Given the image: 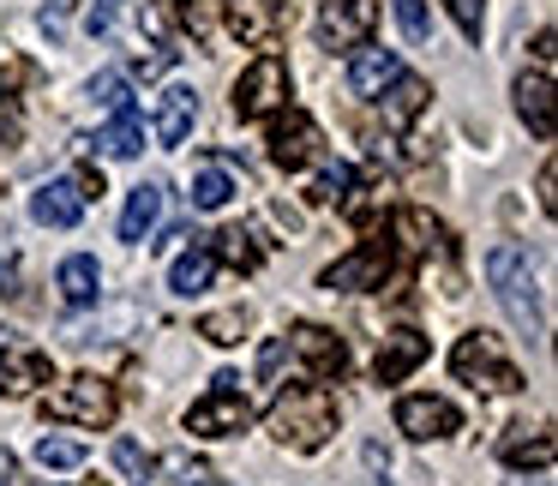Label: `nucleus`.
I'll return each mask as SVG.
<instances>
[{
  "label": "nucleus",
  "mask_w": 558,
  "mask_h": 486,
  "mask_svg": "<svg viewBox=\"0 0 558 486\" xmlns=\"http://www.w3.org/2000/svg\"><path fill=\"white\" fill-rule=\"evenodd\" d=\"M486 282H493L498 306H505V318L522 330L529 342L546 337V318H541V289H534V265L529 253H522L517 241H498L493 253H486Z\"/></svg>",
  "instance_id": "1"
},
{
  "label": "nucleus",
  "mask_w": 558,
  "mask_h": 486,
  "mask_svg": "<svg viewBox=\"0 0 558 486\" xmlns=\"http://www.w3.org/2000/svg\"><path fill=\"white\" fill-rule=\"evenodd\" d=\"M270 433L289 450H325L337 433V397L325 385H289L270 402Z\"/></svg>",
  "instance_id": "2"
},
{
  "label": "nucleus",
  "mask_w": 558,
  "mask_h": 486,
  "mask_svg": "<svg viewBox=\"0 0 558 486\" xmlns=\"http://www.w3.org/2000/svg\"><path fill=\"white\" fill-rule=\"evenodd\" d=\"M114 414H121V397H114V385L97 373H78V378H66V385H54L49 397H43V421L85 426V433L114 426Z\"/></svg>",
  "instance_id": "3"
},
{
  "label": "nucleus",
  "mask_w": 558,
  "mask_h": 486,
  "mask_svg": "<svg viewBox=\"0 0 558 486\" xmlns=\"http://www.w3.org/2000/svg\"><path fill=\"white\" fill-rule=\"evenodd\" d=\"M450 373H457L462 385H474V390H498V397L522 390L517 361L505 354V342H498L493 330H469V337H457V349H450Z\"/></svg>",
  "instance_id": "4"
},
{
  "label": "nucleus",
  "mask_w": 558,
  "mask_h": 486,
  "mask_svg": "<svg viewBox=\"0 0 558 486\" xmlns=\"http://www.w3.org/2000/svg\"><path fill=\"white\" fill-rule=\"evenodd\" d=\"M390 270H397V246H390L385 234H373V241H361L349 258H337V265L318 277V289H330V294H366V289H385Z\"/></svg>",
  "instance_id": "5"
},
{
  "label": "nucleus",
  "mask_w": 558,
  "mask_h": 486,
  "mask_svg": "<svg viewBox=\"0 0 558 486\" xmlns=\"http://www.w3.org/2000/svg\"><path fill=\"white\" fill-rule=\"evenodd\" d=\"M234 385H241L234 373H217V390L186 409V433H193V438H234V433H246V426H253V402H246Z\"/></svg>",
  "instance_id": "6"
},
{
  "label": "nucleus",
  "mask_w": 558,
  "mask_h": 486,
  "mask_svg": "<svg viewBox=\"0 0 558 486\" xmlns=\"http://www.w3.org/2000/svg\"><path fill=\"white\" fill-rule=\"evenodd\" d=\"M277 109H289V66L277 54H258L241 78H234V114L241 121H270Z\"/></svg>",
  "instance_id": "7"
},
{
  "label": "nucleus",
  "mask_w": 558,
  "mask_h": 486,
  "mask_svg": "<svg viewBox=\"0 0 558 486\" xmlns=\"http://www.w3.org/2000/svg\"><path fill=\"white\" fill-rule=\"evenodd\" d=\"M54 378L49 349L25 337V330H0V397H31Z\"/></svg>",
  "instance_id": "8"
},
{
  "label": "nucleus",
  "mask_w": 558,
  "mask_h": 486,
  "mask_svg": "<svg viewBox=\"0 0 558 486\" xmlns=\"http://www.w3.org/2000/svg\"><path fill=\"white\" fill-rule=\"evenodd\" d=\"M378 25V0H318V42L337 54H354Z\"/></svg>",
  "instance_id": "9"
},
{
  "label": "nucleus",
  "mask_w": 558,
  "mask_h": 486,
  "mask_svg": "<svg viewBox=\"0 0 558 486\" xmlns=\"http://www.w3.org/2000/svg\"><path fill=\"white\" fill-rule=\"evenodd\" d=\"M270 162L277 169H289V174H301V169H313L318 162V126H313V114L306 109H277V121H270Z\"/></svg>",
  "instance_id": "10"
},
{
  "label": "nucleus",
  "mask_w": 558,
  "mask_h": 486,
  "mask_svg": "<svg viewBox=\"0 0 558 486\" xmlns=\"http://www.w3.org/2000/svg\"><path fill=\"white\" fill-rule=\"evenodd\" d=\"M222 19L241 37V49H270L282 37V25H289V13L277 0H222Z\"/></svg>",
  "instance_id": "11"
},
{
  "label": "nucleus",
  "mask_w": 558,
  "mask_h": 486,
  "mask_svg": "<svg viewBox=\"0 0 558 486\" xmlns=\"http://www.w3.org/2000/svg\"><path fill=\"white\" fill-rule=\"evenodd\" d=\"M462 426V414L450 409L445 397H402L397 402V433H409L414 445H433V438H450Z\"/></svg>",
  "instance_id": "12"
},
{
  "label": "nucleus",
  "mask_w": 558,
  "mask_h": 486,
  "mask_svg": "<svg viewBox=\"0 0 558 486\" xmlns=\"http://www.w3.org/2000/svg\"><path fill=\"white\" fill-rule=\"evenodd\" d=\"M289 354H294V361H306V373H313V378H342V373H349V349H342L325 325H294L289 330Z\"/></svg>",
  "instance_id": "13"
},
{
  "label": "nucleus",
  "mask_w": 558,
  "mask_h": 486,
  "mask_svg": "<svg viewBox=\"0 0 558 486\" xmlns=\"http://www.w3.org/2000/svg\"><path fill=\"white\" fill-rule=\"evenodd\" d=\"M421 361H426V337H421V330H390V337L378 342V354H373V378H378V385H402Z\"/></svg>",
  "instance_id": "14"
},
{
  "label": "nucleus",
  "mask_w": 558,
  "mask_h": 486,
  "mask_svg": "<svg viewBox=\"0 0 558 486\" xmlns=\"http://www.w3.org/2000/svg\"><path fill=\"white\" fill-rule=\"evenodd\" d=\"M31 217L43 222V229H78V217H85V193H78V181H49L31 193Z\"/></svg>",
  "instance_id": "15"
},
{
  "label": "nucleus",
  "mask_w": 558,
  "mask_h": 486,
  "mask_svg": "<svg viewBox=\"0 0 558 486\" xmlns=\"http://www.w3.org/2000/svg\"><path fill=\"white\" fill-rule=\"evenodd\" d=\"M397 73H402L397 49H373V42H361V49L349 54V90H354V97H366V102H373Z\"/></svg>",
  "instance_id": "16"
},
{
  "label": "nucleus",
  "mask_w": 558,
  "mask_h": 486,
  "mask_svg": "<svg viewBox=\"0 0 558 486\" xmlns=\"http://www.w3.org/2000/svg\"><path fill=\"white\" fill-rule=\"evenodd\" d=\"M193 121H198V90H193V85H169V90H162V109H157V138H162L169 150L186 145Z\"/></svg>",
  "instance_id": "17"
},
{
  "label": "nucleus",
  "mask_w": 558,
  "mask_h": 486,
  "mask_svg": "<svg viewBox=\"0 0 558 486\" xmlns=\"http://www.w3.org/2000/svg\"><path fill=\"white\" fill-rule=\"evenodd\" d=\"M517 114L529 121V133L534 138H553V78L546 73H522L517 78Z\"/></svg>",
  "instance_id": "18"
},
{
  "label": "nucleus",
  "mask_w": 558,
  "mask_h": 486,
  "mask_svg": "<svg viewBox=\"0 0 558 486\" xmlns=\"http://www.w3.org/2000/svg\"><path fill=\"white\" fill-rule=\"evenodd\" d=\"M54 289H61V301H66V306H97V294H102V270H97V258H90V253L61 258V270H54Z\"/></svg>",
  "instance_id": "19"
},
{
  "label": "nucleus",
  "mask_w": 558,
  "mask_h": 486,
  "mask_svg": "<svg viewBox=\"0 0 558 486\" xmlns=\"http://www.w3.org/2000/svg\"><path fill=\"white\" fill-rule=\"evenodd\" d=\"M397 241L409 246V253H445L450 246V234H445V222L433 217V210H421V205H402L397 210Z\"/></svg>",
  "instance_id": "20"
},
{
  "label": "nucleus",
  "mask_w": 558,
  "mask_h": 486,
  "mask_svg": "<svg viewBox=\"0 0 558 486\" xmlns=\"http://www.w3.org/2000/svg\"><path fill=\"white\" fill-rule=\"evenodd\" d=\"M162 222V181H145L126 193V210H121V241H150V229Z\"/></svg>",
  "instance_id": "21"
},
{
  "label": "nucleus",
  "mask_w": 558,
  "mask_h": 486,
  "mask_svg": "<svg viewBox=\"0 0 558 486\" xmlns=\"http://www.w3.org/2000/svg\"><path fill=\"white\" fill-rule=\"evenodd\" d=\"M97 145H102V157L133 162L138 150H145V114H138V109H114V121L97 133Z\"/></svg>",
  "instance_id": "22"
},
{
  "label": "nucleus",
  "mask_w": 558,
  "mask_h": 486,
  "mask_svg": "<svg viewBox=\"0 0 558 486\" xmlns=\"http://www.w3.org/2000/svg\"><path fill=\"white\" fill-rule=\"evenodd\" d=\"M373 102H385V121H390V126H409L414 114L426 109V78H414V73H397V78H390V85L373 97Z\"/></svg>",
  "instance_id": "23"
},
{
  "label": "nucleus",
  "mask_w": 558,
  "mask_h": 486,
  "mask_svg": "<svg viewBox=\"0 0 558 486\" xmlns=\"http://www.w3.org/2000/svg\"><path fill=\"white\" fill-rule=\"evenodd\" d=\"M210 258H217V265H234V270H258L265 265V246H258L253 229H222L217 246H210Z\"/></svg>",
  "instance_id": "24"
},
{
  "label": "nucleus",
  "mask_w": 558,
  "mask_h": 486,
  "mask_svg": "<svg viewBox=\"0 0 558 486\" xmlns=\"http://www.w3.org/2000/svg\"><path fill=\"white\" fill-rule=\"evenodd\" d=\"M210 277H217V258H210V246H193V253H181V258L169 265V289H174V294L210 289Z\"/></svg>",
  "instance_id": "25"
},
{
  "label": "nucleus",
  "mask_w": 558,
  "mask_h": 486,
  "mask_svg": "<svg viewBox=\"0 0 558 486\" xmlns=\"http://www.w3.org/2000/svg\"><path fill=\"white\" fill-rule=\"evenodd\" d=\"M234 193H241V181H234L222 162H205V169L193 174V210H222Z\"/></svg>",
  "instance_id": "26"
},
{
  "label": "nucleus",
  "mask_w": 558,
  "mask_h": 486,
  "mask_svg": "<svg viewBox=\"0 0 558 486\" xmlns=\"http://www.w3.org/2000/svg\"><path fill=\"white\" fill-rule=\"evenodd\" d=\"M246 325H253V318H246V306H222V313H205V318H198V337L217 342V349H234V342L246 337Z\"/></svg>",
  "instance_id": "27"
},
{
  "label": "nucleus",
  "mask_w": 558,
  "mask_h": 486,
  "mask_svg": "<svg viewBox=\"0 0 558 486\" xmlns=\"http://www.w3.org/2000/svg\"><path fill=\"white\" fill-rule=\"evenodd\" d=\"M150 474H162L169 486H210V469L193 457V450H169L162 462H150Z\"/></svg>",
  "instance_id": "28"
},
{
  "label": "nucleus",
  "mask_w": 558,
  "mask_h": 486,
  "mask_svg": "<svg viewBox=\"0 0 558 486\" xmlns=\"http://www.w3.org/2000/svg\"><path fill=\"white\" fill-rule=\"evenodd\" d=\"M498 457L510 462V469H553V433H534V438H505V450Z\"/></svg>",
  "instance_id": "29"
},
{
  "label": "nucleus",
  "mask_w": 558,
  "mask_h": 486,
  "mask_svg": "<svg viewBox=\"0 0 558 486\" xmlns=\"http://www.w3.org/2000/svg\"><path fill=\"white\" fill-rule=\"evenodd\" d=\"M37 462H43V469H54V474L85 469V445H78V438H37Z\"/></svg>",
  "instance_id": "30"
},
{
  "label": "nucleus",
  "mask_w": 558,
  "mask_h": 486,
  "mask_svg": "<svg viewBox=\"0 0 558 486\" xmlns=\"http://www.w3.org/2000/svg\"><path fill=\"white\" fill-rule=\"evenodd\" d=\"M90 102H97V109H133V85H126V73H97L90 78Z\"/></svg>",
  "instance_id": "31"
},
{
  "label": "nucleus",
  "mask_w": 558,
  "mask_h": 486,
  "mask_svg": "<svg viewBox=\"0 0 558 486\" xmlns=\"http://www.w3.org/2000/svg\"><path fill=\"white\" fill-rule=\"evenodd\" d=\"M349 193H354V169H349V162H330V169L318 174V186H313V198H325V205H342Z\"/></svg>",
  "instance_id": "32"
},
{
  "label": "nucleus",
  "mask_w": 558,
  "mask_h": 486,
  "mask_svg": "<svg viewBox=\"0 0 558 486\" xmlns=\"http://www.w3.org/2000/svg\"><path fill=\"white\" fill-rule=\"evenodd\" d=\"M114 469H121L126 481H138V486L150 481V457L133 445V438H114Z\"/></svg>",
  "instance_id": "33"
},
{
  "label": "nucleus",
  "mask_w": 558,
  "mask_h": 486,
  "mask_svg": "<svg viewBox=\"0 0 558 486\" xmlns=\"http://www.w3.org/2000/svg\"><path fill=\"white\" fill-rule=\"evenodd\" d=\"M450 7V19H457V31L469 42H481V19H486V0H445Z\"/></svg>",
  "instance_id": "34"
},
{
  "label": "nucleus",
  "mask_w": 558,
  "mask_h": 486,
  "mask_svg": "<svg viewBox=\"0 0 558 486\" xmlns=\"http://www.w3.org/2000/svg\"><path fill=\"white\" fill-rule=\"evenodd\" d=\"M397 25H402V37L409 42H426V0H397Z\"/></svg>",
  "instance_id": "35"
},
{
  "label": "nucleus",
  "mask_w": 558,
  "mask_h": 486,
  "mask_svg": "<svg viewBox=\"0 0 558 486\" xmlns=\"http://www.w3.org/2000/svg\"><path fill=\"white\" fill-rule=\"evenodd\" d=\"M121 7H126V0H90V13H85V31H90V37H109V31L121 25Z\"/></svg>",
  "instance_id": "36"
},
{
  "label": "nucleus",
  "mask_w": 558,
  "mask_h": 486,
  "mask_svg": "<svg viewBox=\"0 0 558 486\" xmlns=\"http://www.w3.org/2000/svg\"><path fill=\"white\" fill-rule=\"evenodd\" d=\"M282 361H289V337H270L265 349H258V378H265V385H277Z\"/></svg>",
  "instance_id": "37"
},
{
  "label": "nucleus",
  "mask_w": 558,
  "mask_h": 486,
  "mask_svg": "<svg viewBox=\"0 0 558 486\" xmlns=\"http://www.w3.org/2000/svg\"><path fill=\"white\" fill-rule=\"evenodd\" d=\"M534 193H541V210L553 217V210H558V169H553V162H541V174H534Z\"/></svg>",
  "instance_id": "38"
},
{
  "label": "nucleus",
  "mask_w": 558,
  "mask_h": 486,
  "mask_svg": "<svg viewBox=\"0 0 558 486\" xmlns=\"http://www.w3.org/2000/svg\"><path fill=\"white\" fill-rule=\"evenodd\" d=\"M19 294H25V289H19V258L7 253V258H0V301H19Z\"/></svg>",
  "instance_id": "39"
},
{
  "label": "nucleus",
  "mask_w": 558,
  "mask_h": 486,
  "mask_svg": "<svg viewBox=\"0 0 558 486\" xmlns=\"http://www.w3.org/2000/svg\"><path fill=\"white\" fill-rule=\"evenodd\" d=\"M0 138H19V102L7 85H0Z\"/></svg>",
  "instance_id": "40"
},
{
  "label": "nucleus",
  "mask_w": 558,
  "mask_h": 486,
  "mask_svg": "<svg viewBox=\"0 0 558 486\" xmlns=\"http://www.w3.org/2000/svg\"><path fill=\"white\" fill-rule=\"evenodd\" d=\"M66 13H73V0H49V7H43V31H49V37H61Z\"/></svg>",
  "instance_id": "41"
},
{
  "label": "nucleus",
  "mask_w": 558,
  "mask_h": 486,
  "mask_svg": "<svg viewBox=\"0 0 558 486\" xmlns=\"http://www.w3.org/2000/svg\"><path fill=\"white\" fill-rule=\"evenodd\" d=\"M73 181H78V193H85V205H90V198H102V174L97 169H78Z\"/></svg>",
  "instance_id": "42"
},
{
  "label": "nucleus",
  "mask_w": 558,
  "mask_h": 486,
  "mask_svg": "<svg viewBox=\"0 0 558 486\" xmlns=\"http://www.w3.org/2000/svg\"><path fill=\"white\" fill-rule=\"evenodd\" d=\"M13 481H19V457L0 445V486H13Z\"/></svg>",
  "instance_id": "43"
},
{
  "label": "nucleus",
  "mask_w": 558,
  "mask_h": 486,
  "mask_svg": "<svg viewBox=\"0 0 558 486\" xmlns=\"http://www.w3.org/2000/svg\"><path fill=\"white\" fill-rule=\"evenodd\" d=\"M534 54H541V66H553V31H541V37H534Z\"/></svg>",
  "instance_id": "44"
},
{
  "label": "nucleus",
  "mask_w": 558,
  "mask_h": 486,
  "mask_svg": "<svg viewBox=\"0 0 558 486\" xmlns=\"http://www.w3.org/2000/svg\"><path fill=\"white\" fill-rule=\"evenodd\" d=\"M90 486H102V481H90Z\"/></svg>",
  "instance_id": "45"
}]
</instances>
